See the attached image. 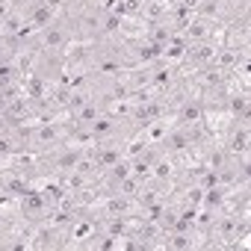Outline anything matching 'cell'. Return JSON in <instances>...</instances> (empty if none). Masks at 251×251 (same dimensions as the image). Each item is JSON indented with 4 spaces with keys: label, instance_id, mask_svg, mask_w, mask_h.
Returning <instances> with one entry per match:
<instances>
[{
    "label": "cell",
    "instance_id": "1",
    "mask_svg": "<svg viewBox=\"0 0 251 251\" xmlns=\"http://www.w3.org/2000/svg\"><path fill=\"white\" fill-rule=\"evenodd\" d=\"M74 39H77V36H74V24H71V18L65 15L62 6L56 9V15H53L42 30L30 33V45H33L36 50H42V53H65V48H68Z\"/></svg>",
    "mask_w": 251,
    "mask_h": 251
},
{
    "label": "cell",
    "instance_id": "2",
    "mask_svg": "<svg viewBox=\"0 0 251 251\" xmlns=\"http://www.w3.org/2000/svg\"><path fill=\"white\" fill-rule=\"evenodd\" d=\"M71 139V118H48V121H33L30 124V154H48L56 145Z\"/></svg>",
    "mask_w": 251,
    "mask_h": 251
},
{
    "label": "cell",
    "instance_id": "3",
    "mask_svg": "<svg viewBox=\"0 0 251 251\" xmlns=\"http://www.w3.org/2000/svg\"><path fill=\"white\" fill-rule=\"evenodd\" d=\"M219 142L230 157H248L251 154V118H230Z\"/></svg>",
    "mask_w": 251,
    "mask_h": 251
},
{
    "label": "cell",
    "instance_id": "4",
    "mask_svg": "<svg viewBox=\"0 0 251 251\" xmlns=\"http://www.w3.org/2000/svg\"><path fill=\"white\" fill-rule=\"evenodd\" d=\"M65 74H95V42H83V39H74L65 53Z\"/></svg>",
    "mask_w": 251,
    "mask_h": 251
},
{
    "label": "cell",
    "instance_id": "5",
    "mask_svg": "<svg viewBox=\"0 0 251 251\" xmlns=\"http://www.w3.org/2000/svg\"><path fill=\"white\" fill-rule=\"evenodd\" d=\"M180 33L186 36V42H216L219 45L222 27L213 24V21H207V18H201V15H195V12H189V18H186V24H183Z\"/></svg>",
    "mask_w": 251,
    "mask_h": 251
},
{
    "label": "cell",
    "instance_id": "6",
    "mask_svg": "<svg viewBox=\"0 0 251 251\" xmlns=\"http://www.w3.org/2000/svg\"><path fill=\"white\" fill-rule=\"evenodd\" d=\"M186 48H189L186 36H183V33H175V36L166 42V48H163L160 59H163V62H169V65H180V62H183V53H186Z\"/></svg>",
    "mask_w": 251,
    "mask_h": 251
},
{
    "label": "cell",
    "instance_id": "7",
    "mask_svg": "<svg viewBox=\"0 0 251 251\" xmlns=\"http://www.w3.org/2000/svg\"><path fill=\"white\" fill-rule=\"evenodd\" d=\"M236 3H251V0H236Z\"/></svg>",
    "mask_w": 251,
    "mask_h": 251
}]
</instances>
